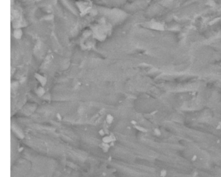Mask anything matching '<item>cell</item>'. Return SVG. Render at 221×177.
I'll return each instance as SVG.
<instances>
[{"label": "cell", "instance_id": "1", "mask_svg": "<svg viewBox=\"0 0 221 177\" xmlns=\"http://www.w3.org/2000/svg\"><path fill=\"white\" fill-rule=\"evenodd\" d=\"M116 141V138L114 134L112 133L107 134L106 135L102 137V142L105 143L110 144L112 143H115Z\"/></svg>", "mask_w": 221, "mask_h": 177}, {"label": "cell", "instance_id": "2", "mask_svg": "<svg viewBox=\"0 0 221 177\" xmlns=\"http://www.w3.org/2000/svg\"><path fill=\"white\" fill-rule=\"evenodd\" d=\"M99 147L100 148H101V149L104 153H107V152L109 150L110 147H111V146H110V144L103 143V142H102V143L100 144Z\"/></svg>", "mask_w": 221, "mask_h": 177}, {"label": "cell", "instance_id": "3", "mask_svg": "<svg viewBox=\"0 0 221 177\" xmlns=\"http://www.w3.org/2000/svg\"><path fill=\"white\" fill-rule=\"evenodd\" d=\"M105 121L106 122L107 124H108V125H111L114 123V117L113 115L110 114H107L106 116V118H105Z\"/></svg>", "mask_w": 221, "mask_h": 177}, {"label": "cell", "instance_id": "4", "mask_svg": "<svg viewBox=\"0 0 221 177\" xmlns=\"http://www.w3.org/2000/svg\"><path fill=\"white\" fill-rule=\"evenodd\" d=\"M44 93H45V90H44V88L43 87L38 88L37 90V94L38 95L39 97L43 96V95H44Z\"/></svg>", "mask_w": 221, "mask_h": 177}, {"label": "cell", "instance_id": "5", "mask_svg": "<svg viewBox=\"0 0 221 177\" xmlns=\"http://www.w3.org/2000/svg\"><path fill=\"white\" fill-rule=\"evenodd\" d=\"M99 134L100 136H101V137H103V136H105V135H106L107 134H106V132H105V129H100L99 130Z\"/></svg>", "mask_w": 221, "mask_h": 177}, {"label": "cell", "instance_id": "6", "mask_svg": "<svg viewBox=\"0 0 221 177\" xmlns=\"http://www.w3.org/2000/svg\"><path fill=\"white\" fill-rule=\"evenodd\" d=\"M23 149H24L23 147H21V148L19 147V148L18 149V152H19V153H21V152H22V150H23Z\"/></svg>", "mask_w": 221, "mask_h": 177}, {"label": "cell", "instance_id": "7", "mask_svg": "<svg viewBox=\"0 0 221 177\" xmlns=\"http://www.w3.org/2000/svg\"><path fill=\"white\" fill-rule=\"evenodd\" d=\"M61 116L60 115V114H56V117H58V119H60V120H61V119H62V117H61Z\"/></svg>", "mask_w": 221, "mask_h": 177}]
</instances>
